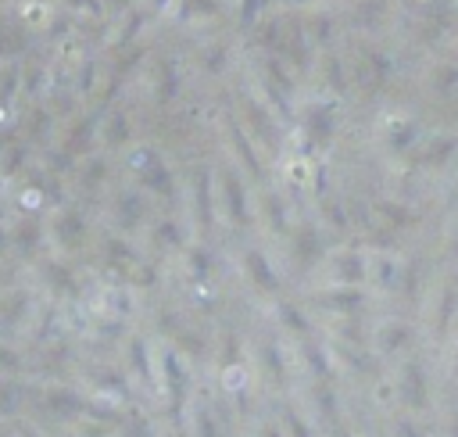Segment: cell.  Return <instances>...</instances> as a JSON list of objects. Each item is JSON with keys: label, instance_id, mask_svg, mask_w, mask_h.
<instances>
[{"label": "cell", "instance_id": "cell-1", "mask_svg": "<svg viewBox=\"0 0 458 437\" xmlns=\"http://www.w3.org/2000/svg\"><path fill=\"white\" fill-rule=\"evenodd\" d=\"M54 409H65V412H79L83 401H75L72 395H54Z\"/></svg>", "mask_w": 458, "mask_h": 437}, {"label": "cell", "instance_id": "cell-2", "mask_svg": "<svg viewBox=\"0 0 458 437\" xmlns=\"http://www.w3.org/2000/svg\"><path fill=\"white\" fill-rule=\"evenodd\" d=\"M290 427H294V437H308V430H305V423L297 416H290Z\"/></svg>", "mask_w": 458, "mask_h": 437}, {"label": "cell", "instance_id": "cell-3", "mask_svg": "<svg viewBox=\"0 0 458 437\" xmlns=\"http://www.w3.org/2000/svg\"><path fill=\"white\" fill-rule=\"evenodd\" d=\"M265 437H279V434H276V430H268V434H265Z\"/></svg>", "mask_w": 458, "mask_h": 437}]
</instances>
